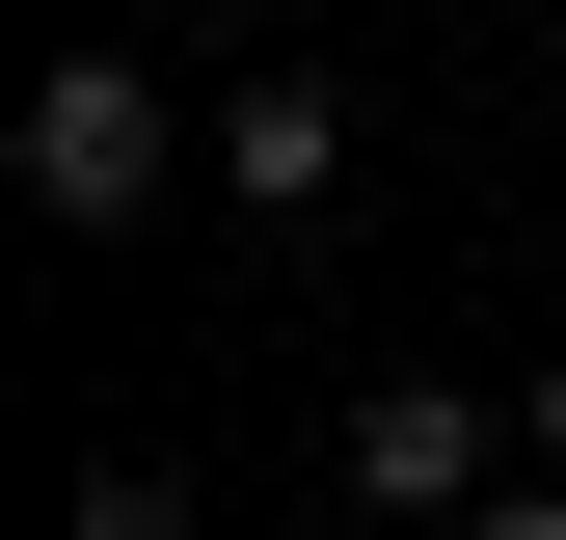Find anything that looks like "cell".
<instances>
[{
  "label": "cell",
  "instance_id": "8992f818",
  "mask_svg": "<svg viewBox=\"0 0 566 540\" xmlns=\"http://www.w3.org/2000/svg\"><path fill=\"white\" fill-rule=\"evenodd\" d=\"M513 459H566V352H539V405H513Z\"/></svg>",
  "mask_w": 566,
  "mask_h": 540
},
{
  "label": "cell",
  "instance_id": "5b68a950",
  "mask_svg": "<svg viewBox=\"0 0 566 540\" xmlns=\"http://www.w3.org/2000/svg\"><path fill=\"white\" fill-rule=\"evenodd\" d=\"M459 540H566V459H539V487H485V513H459Z\"/></svg>",
  "mask_w": 566,
  "mask_h": 540
},
{
  "label": "cell",
  "instance_id": "3957f363",
  "mask_svg": "<svg viewBox=\"0 0 566 540\" xmlns=\"http://www.w3.org/2000/svg\"><path fill=\"white\" fill-rule=\"evenodd\" d=\"M485 459H513V433H485L459 378H378V405H350V513H485Z\"/></svg>",
  "mask_w": 566,
  "mask_h": 540
},
{
  "label": "cell",
  "instance_id": "277c9868",
  "mask_svg": "<svg viewBox=\"0 0 566 540\" xmlns=\"http://www.w3.org/2000/svg\"><path fill=\"white\" fill-rule=\"evenodd\" d=\"M82 540H189V487L163 459H82Z\"/></svg>",
  "mask_w": 566,
  "mask_h": 540
},
{
  "label": "cell",
  "instance_id": "52a82bcc",
  "mask_svg": "<svg viewBox=\"0 0 566 540\" xmlns=\"http://www.w3.org/2000/svg\"><path fill=\"white\" fill-rule=\"evenodd\" d=\"M350 540H378V513H350Z\"/></svg>",
  "mask_w": 566,
  "mask_h": 540
},
{
  "label": "cell",
  "instance_id": "6da1fadb",
  "mask_svg": "<svg viewBox=\"0 0 566 540\" xmlns=\"http://www.w3.org/2000/svg\"><path fill=\"white\" fill-rule=\"evenodd\" d=\"M0 163H28L54 243H135L163 217V54H28V135H0Z\"/></svg>",
  "mask_w": 566,
  "mask_h": 540
},
{
  "label": "cell",
  "instance_id": "7a4b0ae2",
  "mask_svg": "<svg viewBox=\"0 0 566 540\" xmlns=\"http://www.w3.org/2000/svg\"><path fill=\"white\" fill-rule=\"evenodd\" d=\"M217 189H243L270 243L350 189V82H324V54H243V82H217Z\"/></svg>",
  "mask_w": 566,
  "mask_h": 540
}]
</instances>
